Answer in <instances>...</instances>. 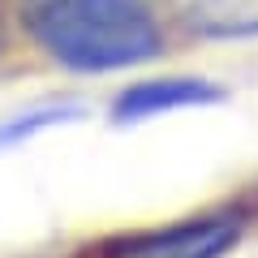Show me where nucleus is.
<instances>
[{"label": "nucleus", "instance_id": "obj_1", "mask_svg": "<svg viewBox=\"0 0 258 258\" xmlns=\"http://www.w3.org/2000/svg\"><path fill=\"white\" fill-rule=\"evenodd\" d=\"M30 39L78 74H108L151 60L159 26L147 0H22Z\"/></svg>", "mask_w": 258, "mask_h": 258}, {"label": "nucleus", "instance_id": "obj_2", "mask_svg": "<svg viewBox=\"0 0 258 258\" xmlns=\"http://www.w3.org/2000/svg\"><path fill=\"white\" fill-rule=\"evenodd\" d=\"M241 237V215H198L185 224L125 232L103 241L95 258H224Z\"/></svg>", "mask_w": 258, "mask_h": 258}, {"label": "nucleus", "instance_id": "obj_3", "mask_svg": "<svg viewBox=\"0 0 258 258\" xmlns=\"http://www.w3.org/2000/svg\"><path fill=\"white\" fill-rule=\"evenodd\" d=\"M220 99H224V91L215 82H203V78H151V82L129 86L112 103V120L116 125H138V120H151L159 112L207 108V103H220Z\"/></svg>", "mask_w": 258, "mask_h": 258}, {"label": "nucleus", "instance_id": "obj_4", "mask_svg": "<svg viewBox=\"0 0 258 258\" xmlns=\"http://www.w3.org/2000/svg\"><path fill=\"white\" fill-rule=\"evenodd\" d=\"M168 18L203 39L258 35V0H159Z\"/></svg>", "mask_w": 258, "mask_h": 258}, {"label": "nucleus", "instance_id": "obj_5", "mask_svg": "<svg viewBox=\"0 0 258 258\" xmlns=\"http://www.w3.org/2000/svg\"><path fill=\"white\" fill-rule=\"evenodd\" d=\"M78 116H82V108H43V112H30V116H22V120H13V125L0 129V147H13V142L39 134V129L64 125V120H78Z\"/></svg>", "mask_w": 258, "mask_h": 258}]
</instances>
